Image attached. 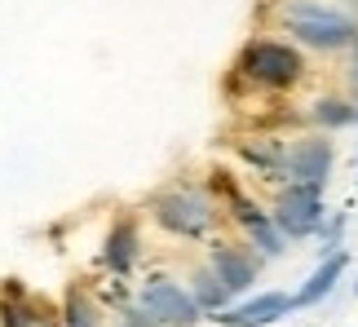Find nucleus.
<instances>
[{
    "instance_id": "19",
    "label": "nucleus",
    "mask_w": 358,
    "mask_h": 327,
    "mask_svg": "<svg viewBox=\"0 0 358 327\" xmlns=\"http://www.w3.org/2000/svg\"><path fill=\"white\" fill-rule=\"evenodd\" d=\"M120 327H159V323L150 319L142 305H129V310H124V314H120Z\"/></svg>"
},
{
    "instance_id": "8",
    "label": "nucleus",
    "mask_w": 358,
    "mask_h": 327,
    "mask_svg": "<svg viewBox=\"0 0 358 327\" xmlns=\"http://www.w3.org/2000/svg\"><path fill=\"white\" fill-rule=\"evenodd\" d=\"M292 310H296L292 292L270 288V292H248V296H239V301H230L222 314H213V319L222 323V327H270V323L287 319Z\"/></svg>"
},
{
    "instance_id": "10",
    "label": "nucleus",
    "mask_w": 358,
    "mask_h": 327,
    "mask_svg": "<svg viewBox=\"0 0 358 327\" xmlns=\"http://www.w3.org/2000/svg\"><path fill=\"white\" fill-rule=\"evenodd\" d=\"M239 159L248 164L252 173H261L270 186H283L287 182V142L279 133H261V138H239L235 142Z\"/></svg>"
},
{
    "instance_id": "12",
    "label": "nucleus",
    "mask_w": 358,
    "mask_h": 327,
    "mask_svg": "<svg viewBox=\"0 0 358 327\" xmlns=\"http://www.w3.org/2000/svg\"><path fill=\"white\" fill-rule=\"evenodd\" d=\"M58 323L62 327H106L98 296H93L85 283H71V288H66L62 305H58Z\"/></svg>"
},
{
    "instance_id": "22",
    "label": "nucleus",
    "mask_w": 358,
    "mask_h": 327,
    "mask_svg": "<svg viewBox=\"0 0 358 327\" xmlns=\"http://www.w3.org/2000/svg\"><path fill=\"white\" fill-rule=\"evenodd\" d=\"M354 296H358V283H354Z\"/></svg>"
},
{
    "instance_id": "9",
    "label": "nucleus",
    "mask_w": 358,
    "mask_h": 327,
    "mask_svg": "<svg viewBox=\"0 0 358 327\" xmlns=\"http://www.w3.org/2000/svg\"><path fill=\"white\" fill-rule=\"evenodd\" d=\"M137 256H142V230H137V217L133 212H120L111 230H106L102 239V266L111 279H129Z\"/></svg>"
},
{
    "instance_id": "3",
    "label": "nucleus",
    "mask_w": 358,
    "mask_h": 327,
    "mask_svg": "<svg viewBox=\"0 0 358 327\" xmlns=\"http://www.w3.org/2000/svg\"><path fill=\"white\" fill-rule=\"evenodd\" d=\"M150 217L164 235L173 239H208L217 221H222V203L208 190L195 186H169L159 195H150Z\"/></svg>"
},
{
    "instance_id": "4",
    "label": "nucleus",
    "mask_w": 358,
    "mask_h": 327,
    "mask_svg": "<svg viewBox=\"0 0 358 327\" xmlns=\"http://www.w3.org/2000/svg\"><path fill=\"white\" fill-rule=\"evenodd\" d=\"M270 217H274V226H279L292 243L296 239H314V235H319V226L327 221L323 190L319 186H301V182H283L279 190H274Z\"/></svg>"
},
{
    "instance_id": "21",
    "label": "nucleus",
    "mask_w": 358,
    "mask_h": 327,
    "mask_svg": "<svg viewBox=\"0 0 358 327\" xmlns=\"http://www.w3.org/2000/svg\"><path fill=\"white\" fill-rule=\"evenodd\" d=\"M350 89H354V102H358V45L350 49Z\"/></svg>"
},
{
    "instance_id": "13",
    "label": "nucleus",
    "mask_w": 358,
    "mask_h": 327,
    "mask_svg": "<svg viewBox=\"0 0 358 327\" xmlns=\"http://www.w3.org/2000/svg\"><path fill=\"white\" fill-rule=\"evenodd\" d=\"M310 119H314L323 133L354 129V124H358V102H354V98H341V93H323V98L310 102Z\"/></svg>"
},
{
    "instance_id": "6",
    "label": "nucleus",
    "mask_w": 358,
    "mask_h": 327,
    "mask_svg": "<svg viewBox=\"0 0 358 327\" xmlns=\"http://www.w3.org/2000/svg\"><path fill=\"white\" fill-rule=\"evenodd\" d=\"M208 266H213V275L226 283V292L235 296H248L257 288V279H261V266H266V256H261L252 243H230V239H217L213 248H208Z\"/></svg>"
},
{
    "instance_id": "17",
    "label": "nucleus",
    "mask_w": 358,
    "mask_h": 327,
    "mask_svg": "<svg viewBox=\"0 0 358 327\" xmlns=\"http://www.w3.org/2000/svg\"><path fill=\"white\" fill-rule=\"evenodd\" d=\"M0 327H36L31 296H22V301H13V296H0Z\"/></svg>"
},
{
    "instance_id": "1",
    "label": "nucleus",
    "mask_w": 358,
    "mask_h": 327,
    "mask_svg": "<svg viewBox=\"0 0 358 327\" xmlns=\"http://www.w3.org/2000/svg\"><path fill=\"white\" fill-rule=\"evenodd\" d=\"M279 27L301 49L314 53H341L358 45V18L336 5H323V0H283Z\"/></svg>"
},
{
    "instance_id": "7",
    "label": "nucleus",
    "mask_w": 358,
    "mask_h": 327,
    "mask_svg": "<svg viewBox=\"0 0 358 327\" xmlns=\"http://www.w3.org/2000/svg\"><path fill=\"white\" fill-rule=\"evenodd\" d=\"M332 164H336V146L327 133H306V138L287 142V182L323 190L327 177H332Z\"/></svg>"
},
{
    "instance_id": "20",
    "label": "nucleus",
    "mask_w": 358,
    "mask_h": 327,
    "mask_svg": "<svg viewBox=\"0 0 358 327\" xmlns=\"http://www.w3.org/2000/svg\"><path fill=\"white\" fill-rule=\"evenodd\" d=\"M0 296H13V301H22V296H31V292H27L22 279H5V283H0Z\"/></svg>"
},
{
    "instance_id": "2",
    "label": "nucleus",
    "mask_w": 358,
    "mask_h": 327,
    "mask_svg": "<svg viewBox=\"0 0 358 327\" xmlns=\"http://www.w3.org/2000/svg\"><path fill=\"white\" fill-rule=\"evenodd\" d=\"M306 53L301 45H287V40H270V36H252L239 49L235 58V80L248 89L261 93H287L306 80Z\"/></svg>"
},
{
    "instance_id": "14",
    "label": "nucleus",
    "mask_w": 358,
    "mask_h": 327,
    "mask_svg": "<svg viewBox=\"0 0 358 327\" xmlns=\"http://www.w3.org/2000/svg\"><path fill=\"white\" fill-rule=\"evenodd\" d=\"M190 296H195V305L203 310V314H222V310L235 301V296L226 292V283L213 275V266H208V261L190 270Z\"/></svg>"
},
{
    "instance_id": "11",
    "label": "nucleus",
    "mask_w": 358,
    "mask_h": 327,
    "mask_svg": "<svg viewBox=\"0 0 358 327\" xmlns=\"http://www.w3.org/2000/svg\"><path fill=\"white\" fill-rule=\"evenodd\" d=\"M345 270H350V252L345 248H336V252H327L319 266L310 270V279L301 283V288L292 292V301H296V310H310V305H319V301H327V296L336 292V283L345 279Z\"/></svg>"
},
{
    "instance_id": "16",
    "label": "nucleus",
    "mask_w": 358,
    "mask_h": 327,
    "mask_svg": "<svg viewBox=\"0 0 358 327\" xmlns=\"http://www.w3.org/2000/svg\"><path fill=\"white\" fill-rule=\"evenodd\" d=\"M226 217L235 221L239 230H248V226H257V221H266L270 217V208H261V203L248 195V190H239V195H230L226 199Z\"/></svg>"
},
{
    "instance_id": "15",
    "label": "nucleus",
    "mask_w": 358,
    "mask_h": 327,
    "mask_svg": "<svg viewBox=\"0 0 358 327\" xmlns=\"http://www.w3.org/2000/svg\"><path fill=\"white\" fill-rule=\"evenodd\" d=\"M243 239L252 243V248L266 256V261H270V256H283V252H287V243H292L279 226H274V217H266V221H257V226H248V230H243Z\"/></svg>"
},
{
    "instance_id": "5",
    "label": "nucleus",
    "mask_w": 358,
    "mask_h": 327,
    "mask_svg": "<svg viewBox=\"0 0 358 327\" xmlns=\"http://www.w3.org/2000/svg\"><path fill=\"white\" fill-rule=\"evenodd\" d=\"M137 305H142L159 327H195L203 319V310L195 305L190 288L177 283L173 275H150L142 288H137Z\"/></svg>"
},
{
    "instance_id": "23",
    "label": "nucleus",
    "mask_w": 358,
    "mask_h": 327,
    "mask_svg": "<svg viewBox=\"0 0 358 327\" xmlns=\"http://www.w3.org/2000/svg\"><path fill=\"white\" fill-rule=\"evenodd\" d=\"M354 9H358V0H354Z\"/></svg>"
},
{
    "instance_id": "18",
    "label": "nucleus",
    "mask_w": 358,
    "mask_h": 327,
    "mask_svg": "<svg viewBox=\"0 0 358 327\" xmlns=\"http://www.w3.org/2000/svg\"><path fill=\"white\" fill-rule=\"evenodd\" d=\"M345 226H350V217H345V212H332V217H327V221L319 226V235H314V239L323 243V248H319L323 256H327V252H336L341 243H345Z\"/></svg>"
}]
</instances>
